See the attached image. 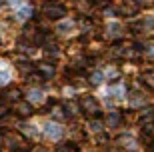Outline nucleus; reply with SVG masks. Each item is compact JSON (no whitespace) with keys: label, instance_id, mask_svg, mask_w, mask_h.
<instances>
[{"label":"nucleus","instance_id":"obj_16","mask_svg":"<svg viewBox=\"0 0 154 152\" xmlns=\"http://www.w3.org/2000/svg\"><path fill=\"white\" fill-rule=\"evenodd\" d=\"M18 68H20V72H30V70H32L28 62H20V64H18Z\"/></svg>","mask_w":154,"mask_h":152},{"label":"nucleus","instance_id":"obj_15","mask_svg":"<svg viewBox=\"0 0 154 152\" xmlns=\"http://www.w3.org/2000/svg\"><path fill=\"white\" fill-rule=\"evenodd\" d=\"M64 108H66V112L70 114V116H74V114H78V110H76V104H70V102H66V104H64Z\"/></svg>","mask_w":154,"mask_h":152},{"label":"nucleus","instance_id":"obj_20","mask_svg":"<svg viewBox=\"0 0 154 152\" xmlns=\"http://www.w3.org/2000/svg\"><path fill=\"white\" fill-rule=\"evenodd\" d=\"M24 134H26V136H34L36 132H34V128H30V126H24Z\"/></svg>","mask_w":154,"mask_h":152},{"label":"nucleus","instance_id":"obj_14","mask_svg":"<svg viewBox=\"0 0 154 152\" xmlns=\"http://www.w3.org/2000/svg\"><path fill=\"white\" fill-rule=\"evenodd\" d=\"M102 78H104L102 72H94L90 76V82H92V84H100V82H102Z\"/></svg>","mask_w":154,"mask_h":152},{"label":"nucleus","instance_id":"obj_7","mask_svg":"<svg viewBox=\"0 0 154 152\" xmlns=\"http://www.w3.org/2000/svg\"><path fill=\"white\" fill-rule=\"evenodd\" d=\"M44 46V52L48 54V56H56L58 54V46L56 44H42Z\"/></svg>","mask_w":154,"mask_h":152},{"label":"nucleus","instance_id":"obj_6","mask_svg":"<svg viewBox=\"0 0 154 152\" xmlns=\"http://www.w3.org/2000/svg\"><path fill=\"white\" fill-rule=\"evenodd\" d=\"M120 122H122V114L120 112H110L108 116H106V124H108V126H118Z\"/></svg>","mask_w":154,"mask_h":152},{"label":"nucleus","instance_id":"obj_5","mask_svg":"<svg viewBox=\"0 0 154 152\" xmlns=\"http://www.w3.org/2000/svg\"><path fill=\"white\" fill-rule=\"evenodd\" d=\"M16 114L18 116H30L32 114V106H30L28 102H20V104H16Z\"/></svg>","mask_w":154,"mask_h":152},{"label":"nucleus","instance_id":"obj_12","mask_svg":"<svg viewBox=\"0 0 154 152\" xmlns=\"http://www.w3.org/2000/svg\"><path fill=\"white\" fill-rule=\"evenodd\" d=\"M88 128H90L92 132H100V130H102V120H92Z\"/></svg>","mask_w":154,"mask_h":152},{"label":"nucleus","instance_id":"obj_1","mask_svg":"<svg viewBox=\"0 0 154 152\" xmlns=\"http://www.w3.org/2000/svg\"><path fill=\"white\" fill-rule=\"evenodd\" d=\"M42 12H44V16L50 18V20H60V18H64V14H66V8H64L62 4H52V2H48V4H44Z\"/></svg>","mask_w":154,"mask_h":152},{"label":"nucleus","instance_id":"obj_11","mask_svg":"<svg viewBox=\"0 0 154 152\" xmlns=\"http://www.w3.org/2000/svg\"><path fill=\"white\" fill-rule=\"evenodd\" d=\"M110 96H112V98H122V86H112V88H110Z\"/></svg>","mask_w":154,"mask_h":152},{"label":"nucleus","instance_id":"obj_27","mask_svg":"<svg viewBox=\"0 0 154 152\" xmlns=\"http://www.w3.org/2000/svg\"><path fill=\"white\" fill-rule=\"evenodd\" d=\"M0 102H2V100H0Z\"/></svg>","mask_w":154,"mask_h":152},{"label":"nucleus","instance_id":"obj_8","mask_svg":"<svg viewBox=\"0 0 154 152\" xmlns=\"http://www.w3.org/2000/svg\"><path fill=\"white\" fill-rule=\"evenodd\" d=\"M18 98H20V90H18V88H12V90L6 94V100H10V102H16Z\"/></svg>","mask_w":154,"mask_h":152},{"label":"nucleus","instance_id":"obj_26","mask_svg":"<svg viewBox=\"0 0 154 152\" xmlns=\"http://www.w3.org/2000/svg\"><path fill=\"white\" fill-rule=\"evenodd\" d=\"M2 2H4V0H0V4H2Z\"/></svg>","mask_w":154,"mask_h":152},{"label":"nucleus","instance_id":"obj_3","mask_svg":"<svg viewBox=\"0 0 154 152\" xmlns=\"http://www.w3.org/2000/svg\"><path fill=\"white\" fill-rule=\"evenodd\" d=\"M44 134L50 138V140H58L60 136H62V128H60V124L56 122H48L44 126Z\"/></svg>","mask_w":154,"mask_h":152},{"label":"nucleus","instance_id":"obj_4","mask_svg":"<svg viewBox=\"0 0 154 152\" xmlns=\"http://www.w3.org/2000/svg\"><path fill=\"white\" fill-rule=\"evenodd\" d=\"M38 74H40V76H44V78H52V76H54V64L40 62V64H38Z\"/></svg>","mask_w":154,"mask_h":152},{"label":"nucleus","instance_id":"obj_19","mask_svg":"<svg viewBox=\"0 0 154 152\" xmlns=\"http://www.w3.org/2000/svg\"><path fill=\"white\" fill-rule=\"evenodd\" d=\"M68 28H72V24H70V22H64V24H60V26H58V30H62V32H66Z\"/></svg>","mask_w":154,"mask_h":152},{"label":"nucleus","instance_id":"obj_25","mask_svg":"<svg viewBox=\"0 0 154 152\" xmlns=\"http://www.w3.org/2000/svg\"><path fill=\"white\" fill-rule=\"evenodd\" d=\"M150 150H152V152H154V142H152V146H150Z\"/></svg>","mask_w":154,"mask_h":152},{"label":"nucleus","instance_id":"obj_13","mask_svg":"<svg viewBox=\"0 0 154 152\" xmlns=\"http://www.w3.org/2000/svg\"><path fill=\"white\" fill-rule=\"evenodd\" d=\"M30 8L28 6H26V8H20V10H18V18H20V20H26V18H30Z\"/></svg>","mask_w":154,"mask_h":152},{"label":"nucleus","instance_id":"obj_9","mask_svg":"<svg viewBox=\"0 0 154 152\" xmlns=\"http://www.w3.org/2000/svg\"><path fill=\"white\" fill-rule=\"evenodd\" d=\"M28 98L32 102H42V100H44V96H42V92H40V90H32L28 94Z\"/></svg>","mask_w":154,"mask_h":152},{"label":"nucleus","instance_id":"obj_24","mask_svg":"<svg viewBox=\"0 0 154 152\" xmlns=\"http://www.w3.org/2000/svg\"><path fill=\"white\" fill-rule=\"evenodd\" d=\"M134 2H136V4H138V2H140V4H144V2H148V0H134Z\"/></svg>","mask_w":154,"mask_h":152},{"label":"nucleus","instance_id":"obj_23","mask_svg":"<svg viewBox=\"0 0 154 152\" xmlns=\"http://www.w3.org/2000/svg\"><path fill=\"white\" fill-rule=\"evenodd\" d=\"M32 152H46V150H44V148H34Z\"/></svg>","mask_w":154,"mask_h":152},{"label":"nucleus","instance_id":"obj_10","mask_svg":"<svg viewBox=\"0 0 154 152\" xmlns=\"http://www.w3.org/2000/svg\"><path fill=\"white\" fill-rule=\"evenodd\" d=\"M52 116L56 120H64V110H62V106H54L52 108Z\"/></svg>","mask_w":154,"mask_h":152},{"label":"nucleus","instance_id":"obj_22","mask_svg":"<svg viewBox=\"0 0 154 152\" xmlns=\"http://www.w3.org/2000/svg\"><path fill=\"white\" fill-rule=\"evenodd\" d=\"M56 152H70V146H62V148H58Z\"/></svg>","mask_w":154,"mask_h":152},{"label":"nucleus","instance_id":"obj_2","mask_svg":"<svg viewBox=\"0 0 154 152\" xmlns=\"http://www.w3.org/2000/svg\"><path fill=\"white\" fill-rule=\"evenodd\" d=\"M80 108H82V112L88 114V116H98V112H100V104H98L92 96H84V98L80 100Z\"/></svg>","mask_w":154,"mask_h":152},{"label":"nucleus","instance_id":"obj_21","mask_svg":"<svg viewBox=\"0 0 154 152\" xmlns=\"http://www.w3.org/2000/svg\"><path fill=\"white\" fill-rule=\"evenodd\" d=\"M4 114H8V108H6V106H2V104H0V118H2Z\"/></svg>","mask_w":154,"mask_h":152},{"label":"nucleus","instance_id":"obj_17","mask_svg":"<svg viewBox=\"0 0 154 152\" xmlns=\"http://www.w3.org/2000/svg\"><path fill=\"white\" fill-rule=\"evenodd\" d=\"M6 82H8V72H4V70H0V86H4Z\"/></svg>","mask_w":154,"mask_h":152},{"label":"nucleus","instance_id":"obj_18","mask_svg":"<svg viewBox=\"0 0 154 152\" xmlns=\"http://www.w3.org/2000/svg\"><path fill=\"white\" fill-rule=\"evenodd\" d=\"M144 80H146V84H148L150 88H154V74H152V76H150V74H148V76H146V78H144Z\"/></svg>","mask_w":154,"mask_h":152}]
</instances>
